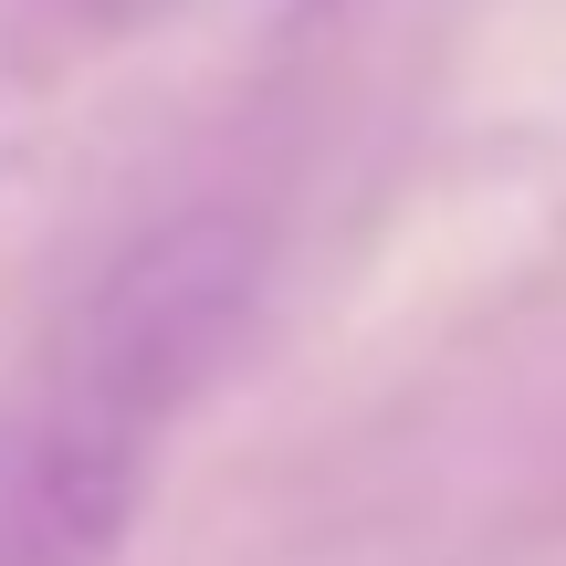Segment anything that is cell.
Segmentation results:
<instances>
[{"instance_id": "obj_1", "label": "cell", "mask_w": 566, "mask_h": 566, "mask_svg": "<svg viewBox=\"0 0 566 566\" xmlns=\"http://www.w3.org/2000/svg\"><path fill=\"white\" fill-rule=\"evenodd\" d=\"M273 294V231L242 200H200L147 221L116 252L84 304L63 315V336L42 346V367L84 388V399L126 409L137 430H179L189 409L221 388V367L252 346V315Z\"/></svg>"}, {"instance_id": "obj_2", "label": "cell", "mask_w": 566, "mask_h": 566, "mask_svg": "<svg viewBox=\"0 0 566 566\" xmlns=\"http://www.w3.org/2000/svg\"><path fill=\"white\" fill-rule=\"evenodd\" d=\"M147 472L158 430L84 399L63 367H32L0 399V566H116Z\"/></svg>"}, {"instance_id": "obj_3", "label": "cell", "mask_w": 566, "mask_h": 566, "mask_svg": "<svg viewBox=\"0 0 566 566\" xmlns=\"http://www.w3.org/2000/svg\"><path fill=\"white\" fill-rule=\"evenodd\" d=\"M32 11H53V21H126V11H147V0H32Z\"/></svg>"}]
</instances>
